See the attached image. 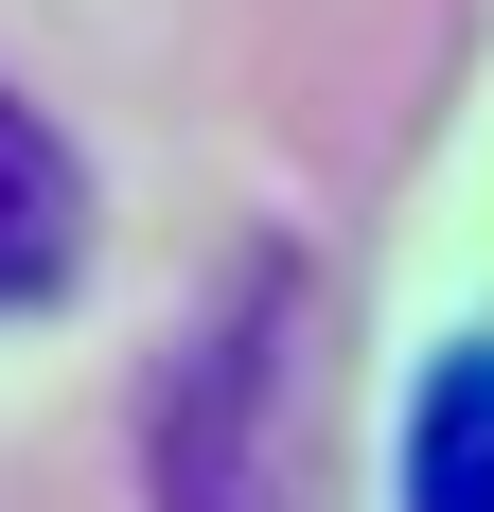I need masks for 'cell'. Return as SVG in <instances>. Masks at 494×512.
<instances>
[{"instance_id": "obj_1", "label": "cell", "mask_w": 494, "mask_h": 512, "mask_svg": "<svg viewBox=\"0 0 494 512\" xmlns=\"http://www.w3.org/2000/svg\"><path fill=\"white\" fill-rule=\"evenodd\" d=\"M283 371H300V265L247 248V283H212L159 389V512H283Z\"/></svg>"}, {"instance_id": "obj_2", "label": "cell", "mask_w": 494, "mask_h": 512, "mask_svg": "<svg viewBox=\"0 0 494 512\" xmlns=\"http://www.w3.org/2000/svg\"><path fill=\"white\" fill-rule=\"evenodd\" d=\"M71 248H89V177H71V142H53L36 106L0 89V318L53 301V283H71Z\"/></svg>"}, {"instance_id": "obj_3", "label": "cell", "mask_w": 494, "mask_h": 512, "mask_svg": "<svg viewBox=\"0 0 494 512\" xmlns=\"http://www.w3.org/2000/svg\"><path fill=\"white\" fill-rule=\"evenodd\" d=\"M406 512H494V336L424 371V407H406Z\"/></svg>"}]
</instances>
